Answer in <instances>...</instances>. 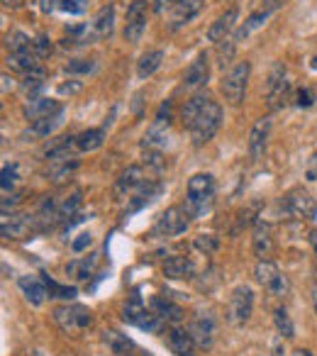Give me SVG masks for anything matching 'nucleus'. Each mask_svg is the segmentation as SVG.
<instances>
[{
    "mask_svg": "<svg viewBox=\"0 0 317 356\" xmlns=\"http://www.w3.org/2000/svg\"><path fill=\"white\" fill-rule=\"evenodd\" d=\"M215 200V178L210 173H195L186 188V210L190 218H200Z\"/></svg>",
    "mask_w": 317,
    "mask_h": 356,
    "instance_id": "1",
    "label": "nucleus"
},
{
    "mask_svg": "<svg viewBox=\"0 0 317 356\" xmlns=\"http://www.w3.org/2000/svg\"><path fill=\"white\" fill-rule=\"evenodd\" d=\"M220 124H222V108H220V105L210 98L208 103H205V108L200 110L198 118H195V122L188 127L190 139H193L195 147H203V144H208L210 139L218 134Z\"/></svg>",
    "mask_w": 317,
    "mask_h": 356,
    "instance_id": "2",
    "label": "nucleus"
},
{
    "mask_svg": "<svg viewBox=\"0 0 317 356\" xmlns=\"http://www.w3.org/2000/svg\"><path fill=\"white\" fill-rule=\"evenodd\" d=\"M252 76V64L249 61H239L227 71V76L222 79V95L229 105L239 108L247 98V83Z\"/></svg>",
    "mask_w": 317,
    "mask_h": 356,
    "instance_id": "3",
    "label": "nucleus"
},
{
    "mask_svg": "<svg viewBox=\"0 0 317 356\" xmlns=\"http://www.w3.org/2000/svg\"><path fill=\"white\" fill-rule=\"evenodd\" d=\"M122 320L127 322V325L137 327V330H144V332H161V327H164V322L154 315L152 307L144 305L142 298H139L137 293H132L129 300L124 302Z\"/></svg>",
    "mask_w": 317,
    "mask_h": 356,
    "instance_id": "4",
    "label": "nucleus"
},
{
    "mask_svg": "<svg viewBox=\"0 0 317 356\" xmlns=\"http://www.w3.org/2000/svg\"><path fill=\"white\" fill-rule=\"evenodd\" d=\"M281 210L283 215L293 220H312L317 218V203L305 188H291L286 195L281 198Z\"/></svg>",
    "mask_w": 317,
    "mask_h": 356,
    "instance_id": "5",
    "label": "nucleus"
},
{
    "mask_svg": "<svg viewBox=\"0 0 317 356\" xmlns=\"http://www.w3.org/2000/svg\"><path fill=\"white\" fill-rule=\"evenodd\" d=\"M54 320L56 325L61 327V330L66 332V334H74V332H83L90 327V322H93V312L88 310V307L83 305H59L54 310Z\"/></svg>",
    "mask_w": 317,
    "mask_h": 356,
    "instance_id": "6",
    "label": "nucleus"
},
{
    "mask_svg": "<svg viewBox=\"0 0 317 356\" xmlns=\"http://www.w3.org/2000/svg\"><path fill=\"white\" fill-rule=\"evenodd\" d=\"M254 312V291L249 286H237L227 300V322L234 327H242L249 322Z\"/></svg>",
    "mask_w": 317,
    "mask_h": 356,
    "instance_id": "7",
    "label": "nucleus"
},
{
    "mask_svg": "<svg viewBox=\"0 0 317 356\" xmlns=\"http://www.w3.org/2000/svg\"><path fill=\"white\" fill-rule=\"evenodd\" d=\"M188 210L181 208V205H174L156 220L152 234L154 237H179V234H184L188 229Z\"/></svg>",
    "mask_w": 317,
    "mask_h": 356,
    "instance_id": "8",
    "label": "nucleus"
},
{
    "mask_svg": "<svg viewBox=\"0 0 317 356\" xmlns=\"http://www.w3.org/2000/svg\"><path fill=\"white\" fill-rule=\"evenodd\" d=\"M254 276L263 286V291H268L271 296H286L288 293V278L281 273V268L271 261V259H263L254 268Z\"/></svg>",
    "mask_w": 317,
    "mask_h": 356,
    "instance_id": "9",
    "label": "nucleus"
},
{
    "mask_svg": "<svg viewBox=\"0 0 317 356\" xmlns=\"http://www.w3.org/2000/svg\"><path fill=\"white\" fill-rule=\"evenodd\" d=\"M147 20H149V3L147 0H134L127 8V22H124V40L129 44H137L142 40V35L147 32Z\"/></svg>",
    "mask_w": 317,
    "mask_h": 356,
    "instance_id": "10",
    "label": "nucleus"
},
{
    "mask_svg": "<svg viewBox=\"0 0 317 356\" xmlns=\"http://www.w3.org/2000/svg\"><path fill=\"white\" fill-rule=\"evenodd\" d=\"M266 95H268V105H271L273 110L283 108V105L291 100V83L286 81V69H283L281 64L273 66L271 76H268Z\"/></svg>",
    "mask_w": 317,
    "mask_h": 356,
    "instance_id": "11",
    "label": "nucleus"
},
{
    "mask_svg": "<svg viewBox=\"0 0 317 356\" xmlns=\"http://www.w3.org/2000/svg\"><path fill=\"white\" fill-rule=\"evenodd\" d=\"M166 346H169L171 354H176V356H195V349H198L193 334L179 325H174L166 332Z\"/></svg>",
    "mask_w": 317,
    "mask_h": 356,
    "instance_id": "12",
    "label": "nucleus"
},
{
    "mask_svg": "<svg viewBox=\"0 0 317 356\" xmlns=\"http://www.w3.org/2000/svg\"><path fill=\"white\" fill-rule=\"evenodd\" d=\"M190 334H193L198 349H210L215 344V334H218V325H215L213 315H198L190 325Z\"/></svg>",
    "mask_w": 317,
    "mask_h": 356,
    "instance_id": "13",
    "label": "nucleus"
},
{
    "mask_svg": "<svg viewBox=\"0 0 317 356\" xmlns=\"http://www.w3.org/2000/svg\"><path fill=\"white\" fill-rule=\"evenodd\" d=\"M32 225H35V218H30V215L3 213V225H0V229H3V237L6 239H25L27 234H30Z\"/></svg>",
    "mask_w": 317,
    "mask_h": 356,
    "instance_id": "14",
    "label": "nucleus"
},
{
    "mask_svg": "<svg viewBox=\"0 0 317 356\" xmlns=\"http://www.w3.org/2000/svg\"><path fill=\"white\" fill-rule=\"evenodd\" d=\"M268 134H271V118H261L252 127V132H249V156H252V161H259L263 156Z\"/></svg>",
    "mask_w": 317,
    "mask_h": 356,
    "instance_id": "15",
    "label": "nucleus"
},
{
    "mask_svg": "<svg viewBox=\"0 0 317 356\" xmlns=\"http://www.w3.org/2000/svg\"><path fill=\"white\" fill-rule=\"evenodd\" d=\"M205 8V0H176L171 8V30L188 25L195 15Z\"/></svg>",
    "mask_w": 317,
    "mask_h": 356,
    "instance_id": "16",
    "label": "nucleus"
},
{
    "mask_svg": "<svg viewBox=\"0 0 317 356\" xmlns=\"http://www.w3.org/2000/svg\"><path fill=\"white\" fill-rule=\"evenodd\" d=\"M144 168L142 166H129L122 171V176L117 178V184H115V195L117 198H129L137 188L144 186Z\"/></svg>",
    "mask_w": 317,
    "mask_h": 356,
    "instance_id": "17",
    "label": "nucleus"
},
{
    "mask_svg": "<svg viewBox=\"0 0 317 356\" xmlns=\"http://www.w3.org/2000/svg\"><path fill=\"white\" fill-rule=\"evenodd\" d=\"M152 312L158 317L161 322H171V325H179L184 320V307L176 305L169 296H154L152 298Z\"/></svg>",
    "mask_w": 317,
    "mask_h": 356,
    "instance_id": "18",
    "label": "nucleus"
},
{
    "mask_svg": "<svg viewBox=\"0 0 317 356\" xmlns=\"http://www.w3.org/2000/svg\"><path fill=\"white\" fill-rule=\"evenodd\" d=\"M105 344L110 346V351H113L115 356H149L147 351L134 344L129 337L120 334V332H115V330L105 332Z\"/></svg>",
    "mask_w": 317,
    "mask_h": 356,
    "instance_id": "19",
    "label": "nucleus"
},
{
    "mask_svg": "<svg viewBox=\"0 0 317 356\" xmlns=\"http://www.w3.org/2000/svg\"><path fill=\"white\" fill-rule=\"evenodd\" d=\"M208 76H210V56L203 51V54L195 56L188 69H186L184 83L188 86V88H198V86L208 83Z\"/></svg>",
    "mask_w": 317,
    "mask_h": 356,
    "instance_id": "20",
    "label": "nucleus"
},
{
    "mask_svg": "<svg viewBox=\"0 0 317 356\" xmlns=\"http://www.w3.org/2000/svg\"><path fill=\"white\" fill-rule=\"evenodd\" d=\"M161 271L171 281H188L195 273V264L188 257H169L164 261V266H161Z\"/></svg>",
    "mask_w": 317,
    "mask_h": 356,
    "instance_id": "21",
    "label": "nucleus"
},
{
    "mask_svg": "<svg viewBox=\"0 0 317 356\" xmlns=\"http://www.w3.org/2000/svg\"><path fill=\"white\" fill-rule=\"evenodd\" d=\"M237 17H239V10L237 8H229V10H225L222 15L218 17V20L210 25L208 30V42H215V44H220V42H225V37L229 35V32L234 30V25H237Z\"/></svg>",
    "mask_w": 317,
    "mask_h": 356,
    "instance_id": "22",
    "label": "nucleus"
},
{
    "mask_svg": "<svg viewBox=\"0 0 317 356\" xmlns=\"http://www.w3.org/2000/svg\"><path fill=\"white\" fill-rule=\"evenodd\" d=\"M17 286H20V291L25 293L27 300H30L32 305H37V307H40L42 302L47 300V296H49L44 278H37V276H20V278H17Z\"/></svg>",
    "mask_w": 317,
    "mask_h": 356,
    "instance_id": "23",
    "label": "nucleus"
},
{
    "mask_svg": "<svg viewBox=\"0 0 317 356\" xmlns=\"http://www.w3.org/2000/svg\"><path fill=\"white\" fill-rule=\"evenodd\" d=\"M252 247H254V254L259 257V261H263V259H268V257L273 254L271 227H268V222H263V220H259L257 227H254Z\"/></svg>",
    "mask_w": 317,
    "mask_h": 356,
    "instance_id": "24",
    "label": "nucleus"
},
{
    "mask_svg": "<svg viewBox=\"0 0 317 356\" xmlns=\"http://www.w3.org/2000/svg\"><path fill=\"white\" fill-rule=\"evenodd\" d=\"M61 105H59V100H54V98H32L30 103L25 105V118L27 120H32V122H37V120H42V118H49V115H56V113H61Z\"/></svg>",
    "mask_w": 317,
    "mask_h": 356,
    "instance_id": "25",
    "label": "nucleus"
},
{
    "mask_svg": "<svg viewBox=\"0 0 317 356\" xmlns=\"http://www.w3.org/2000/svg\"><path fill=\"white\" fill-rule=\"evenodd\" d=\"M90 27H93V32H95V40H108V37H113V30H115V6L113 3L100 8Z\"/></svg>",
    "mask_w": 317,
    "mask_h": 356,
    "instance_id": "26",
    "label": "nucleus"
},
{
    "mask_svg": "<svg viewBox=\"0 0 317 356\" xmlns=\"http://www.w3.org/2000/svg\"><path fill=\"white\" fill-rule=\"evenodd\" d=\"M8 64H10V69L27 74V71H32V69H37V66H40V54H37L35 47H30V49L8 54Z\"/></svg>",
    "mask_w": 317,
    "mask_h": 356,
    "instance_id": "27",
    "label": "nucleus"
},
{
    "mask_svg": "<svg viewBox=\"0 0 317 356\" xmlns=\"http://www.w3.org/2000/svg\"><path fill=\"white\" fill-rule=\"evenodd\" d=\"M105 142V127H95V129H86L76 137V147L79 152H95L100 149Z\"/></svg>",
    "mask_w": 317,
    "mask_h": 356,
    "instance_id": "28",
    "label": "nucleus"
},
{
    "mask_svg": "<svg viewBox=\"0 0 317 356\" xmlns=\"http://www.w3.org/2000/svg\"><path fill=\"white\" fill-rule=\"evenodd\" d=\"M79 168V159L66 156V159H51L49 161V178L51 181H64Z\"/></svg>",
    "mask_w": 317,
    "mask_h": 356,
    "instance_id": "29",
    "label": "nucleus"
},
{
    "mask_svg": "<svg viewBox=\"0 0 317 356\" xmlns=\"http://www.w3.org/2000/svg\"><path fill=\"white\" fill-rule=\"evenodd\" d=\"M208 100H210L208 93H195L190 100H186L184 110H181V120H184L186 127H190V124L195 122V118L200 115V110L205 108V103H208Z\"/></svg>",
    "mask_w": 317,
    "mask_h": 356,
    "instance_id": "30",
    "label": "nucleus"
},
{
    "mask_svg": "<svg viewBox=\"0 0 317 356\" xmlns=\"http://www.w3.org/2000/svg\"><path fill=\"white\" fill-rule=\"evenodd\" d=\"M161 61H164V51L161 49L147 51L137 64V76L139 79H149V76H154L158 71V66H161Z\"/></svg>",
    "mask_w": 317,
    "mask_h": 356,
    "instance_id": "31",
    "label": "nucleus"
},
{
    "mask_svg": "<svg viewBox=\"0 0 317 356\" xmlns=\"http://www.w3.org/2000/svg\"><path fill=\"white\" fill-rule=\"evenodd\" d=\"M44 69L42 66H37V69H32V71H27L25 74V79H22V83H20V88L25 90V95H30V100L32 98H40V90L44 88Z\"/></svg>",
    "mask_w": 317,
    "mask_h": 356,
    "instance_id": "32",
    "label": "nucleus"
},
{
    "mask_svg": "<svg viewBox=\"0 0 317 356\" xmlns=\"http://www.w3.org/2000/svg\"><path fill=\"white\" fill-rule=\"evenodd\" d=\"M95 271V257H88V259H76V261H71L69 266H66V273H69L71 278H76V281H86V278H90Z\"/></svg>",
    "mask_w": 317,
    "mask_h": 356,
    "instance_id": "33",
    "label": "nucleus"
},
{
    "mask_svg": "<svg viewBox=\"0 0 317 356\" xmlns=\"http://www.w3.org/2000/svg\"><path fill=\"white\" fill-rule=\"evenodd\" d=\"M268 15H271V13H266V10H257V13H252V15L247 17V22H244V25L237 30V35H234V42H242L244 37H249L254 30H259V27H261L263 22L268 20Z\"/></svg>",
    "mask_w": 317,
    "mask_h": 356,
    "instance_id": "34",
    "label": "nucleus"
},
{
    "mask_svg": "<svg viewBox=\"0 0 317 356\" xmlns=\"http://www.w3.org/2000/svg\"><path fill=\"white\" fill-rule=\"evenodd\" d=\"M61 118H64V110H61V113H56V115H49V118L37 120V122H32L30 132L35 134V137H49V134L61 124Z\"/></svg>",
    "mask_w": 317,
    "mask_h": 356,
    "instance_id": "35",
    "label": "nucleus"
},
{
    "mask_svg": "<svg viewBox=\"0 0 317 356\" xmlns=\"http://www.w3.org/2000/svg\"><path fill=\"white\" fill-rule=\"evenodd\" d=\"M273 322H276L278 337H283V339H293V337H295V327H293V320H291V315H288L286 307H276Z\"/></svg>",
    "mask_w": 317,
    "mask_h": 356,
    "instance_id": "36",
    "label": "nucleus"
},
{
    "mask_svg": "<svg viewBox=\"0 0 317 356\" xmlns=\"http://www.w3.org/2000/svg\"><path fill=\"white\" fill-rule=\"evenodd\" d=\"M44 276V283H47V291H49V298H61V300H74L76 296H79V291H76L74 286H61V283H56L54 278H49L47 273H42Z\"/></svg>",
    "mask_w": 317,
    "mask_h": 356,
    "instance_id": "37",
    "label": "nucleus"
},
{
    "mask_svg": "<svg viewBox=\"0 0 317 356\" xmlns=\"http://www.w3.org/2000/svg\"><path fill=\"white\" fill-rule=\"evenodd\" d=\"M6 47H8V51H10V54H15V51H22V49H30V47H35V42H32L25 32H10V35L6 37Z\"/></svg>",
    "mask_w": 317,
    "mask_h": 356,
    "instance_id": "38",
    "label": "nucleus"
},
{
    "mask_svg": "<svg viewBox=\"0 0 317 356\" xmlns=\"http://www.w3.org/2000/svg\"><path fill=\"white\" fill-rule=\"evenodd\" d=\"M193 247L203 254H215L220 249V239L215 234H198L193 242Z\"/></svg>",
    "mask_w": 317,
    "mask_h": 356,
    "instance_id": "39",
    "label": "nucleus"
},
{
    "mask_svg": "<svg viewBox=\"0 0 317 356\" xmlns=\"http://www.w3.org/2000/svg\"><path fill=\"white\" fill-rule=\"evenodd\" d=\"M59 10H64L66 15H83L88 10V0H61Z\"/></svg>",
    "mask_w": 317,
    "mask_h": 356,
    "instance_id": "40",
    "label": "nucleus"
},
{
    "mask_svg": "<svg viewBox=\"0 0 317 356\" xmlns=\"http://www.w3.org/2000/svg\"><path fill=\"white\" fill-rule=\"evenodd\" d=\"M17 184V163H8L3 166V191H13Z\"/></svg>",
    "mask_w": 317,
    "mask_h": 356,
    "instance_id": "41",
    "label": "nucleus"
},
{
    "mask_svg": "<svg viewBox=\"0 0 317 356\" xmlns=\"http://www.w3.org/2000/svg\"><path fill=\"white\" fill-rule=\"evenodd\" d=\"M93 61L90 59H76V61H69V64H66V74H90V71H93Z\"/></svg>",
    "mask_w": 317,
    "mask_h": 356,
    "instance_id": "42",
    "label": "nucleus"
},
{
    "mask_svg": "<svg viewBox=\"0 0 317 356\" xmlns=\"http://www.w3.org/2000/svg\"><path fill=\"white\" fill-rule=\"evenodd\" d=\"M90 244H93V237H90V232H81L79 237L71 242V249H74L76 254H83L86 249L90 247Z\"/></svg>",
    "mask_w": 317,
    "mask_h": 356,
    "instance_id": "43",
    "label": "nucleus"
},
{
    "mask_svg": "<svg viewBox=\"0 0 317 356\" xmlns=\"http://www.w3.org/2000/svg\"><path fill=\"white\" fill-rule=\"evenodd\" d=\"M312 103H315V93H312L310 88H300L295 93V105H298V108H310Z\"/></svg>",
    "mask_w": 317,
    "mask_h": 356,
    "instance_id": "44",
    "label": "nucleus"
},
{
    "mask_svg": "<svg viewBox=\"0 0 317 356\" xmlns=\"http://www.w3.org/2000/svg\"><path fill=\"white\" fill-rule=\"evenodd\" d=\"M35 49H37V54H40V59H47V56L51 54V40H47L44 35H40L35 40Z\"/></svg>",
    "mask_w": 317,
    "mask_h": 356,
    "instance_id": "45",
    "label": "nucleus"
},
{
    "mask_svg": "<svg viewBox=\"0 0 317 356\" xmlns=\"http://www.w3.org/2000/svg\"><path fill=\"white\" fill-rule=\"evenodd\" d=\"M305 178L307 181H317V152L310 156V161H307L305 166Z\"/></svg>",
    "mask_w": 317,
    "mask_h": 356,
    "instance_id": "46",
    "label": "nucleus"
},
{
    "mask_svg": "<svg viewBox=\"0 0 317 356\" xmlns=\"http://www.w3.org/2000/svg\"><path fill=\"white\" fill-rule=\"evenodd\" d=\"M152 3H154V6H152V10H154V13H164L169 6H174L176 0H152Z\"/></svg>",
    "mask_w": 317,
    "mask_h": 356,
    "instance_id": "47",
    "label": "nucleus"
},
{
    "mask_svg": "<svg viewBox=\"0 0 317 356\" xmlns=\"http://www.w3.org/2000/svg\"><path fill=\"white\" fill-rule=\"evenodd\" d=\"M59 3H61V0H42V13H44V15H49V13H54L56 8H59Z\"/></svg>",
    "mask_w": 317,
    "mask_h": 356,
    "instance_id": "48",
    "label": "nucleus"
},
{
    "mask_svg": "<svg viewBox=\"0 0 317 356\" xmlns=\"http://www.w3.org/2000/svg\"><path fill=\"white\" fill-rule=\"evenodd\" d=\"M259 3H261V10L273 13V10H276V8H281L283 0H259Z\"/></svg>",
    "mask_w": 317,
    "mask_h": 356,
    "instance_id": "49",
    "label": "nucleus"
},
{
    "mask_svg": "<svg viewBox=\"0 0 317 356\" xmlns=\"http://www.w3.org/2000/svg\"><path fill=\"white\" fill-rule=\"evenodd\" d=\"M79 90H81V83H64V86H59V93H79Z\"/></svg>",
    "mask_w": 317,
    "mask_h": 356,
    "instance_id": "50",
    "label": "nucleus"
},
{
    "mask_svg": "<svg viewBox=\"0 0 317 356\" xmlns=\"http://www.w3.org/2000/svg\"><path fill=\"white\" fill-rule=\"evenodd\" d=\"M22 3H25V0H3L6 8H22Z\"/></svg>",
    "mask_w": 317,
    "mask_h": 356,
    "instance_id": "51",
    "label": "nucleus"
},
{
    "mask_svg": "<svg viewBox=\"0 0 317 356\" xmlns=\"http://www.w3.org/2000/svg\"><path fill=\"white\" fill-rule=\"evenodd\" d=\"M310 298H312V307H315V312H317V283H315V286H312Z\"/></svg>",
    "mask_w": 317,
    "mask_h": 356,
    "instance_id": "52",
    "label": "nucleus"
},
{
    "mask_svg": "<svg viewBox=\"0 0 317 356\" xmlns=\"http://www.w3.org/2000/svg\"><path fill=\"white\" fill-rule=\"evenodd\" d=\"M293 356H312V354L307 349H295V351H293Z\"/></svg>",
    "mask_w": 317,
    "mask_h": 356,
    "instance_id": "53",
    "label": "nucleus"
},
{
    "mask_svg": "<svg viewBox=\"0 0 317 356\" xmlns=\"http://www.w3.org/2000/svg\"><path fill=\"white\" fill-rule=\"evenodd\" d=\"M310 242H312V249H315V257H317V232L310 234Z\"/></svg>",
    "mask_w": 317,
    "mask_h": 356,
    "instance_id": "54",
    "label": "nucleus"
},
{
    "mask_svg": "<svg viewBox=\"0 0 317 356\" xmlns=\"http://www.w3.org/2000/svg\"><path fill=\"white\" fill-rule=\"evenodd\" d=\"M310 69H312V71H317V54L310 59Z\"/></svg>",
    "mask_w": 317,
    "mask_h": 356,
    "instance_id": "55",
    "label": "nucleus"
}]
</instances>
